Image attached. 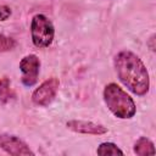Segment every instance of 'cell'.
Returning <instances> with one entry per match:
<instances>
[{
  "instance_id": "7",
  "label": "cell",
  "mask_w": 156,
  "mask_h": 156,
  "mask_svg": "<svg viewBox=\"0 0 156 156\" xmlns=\"http://www.w3.org/2000/svg\"><path fill=\"white\" fill-rule=\"evenodd\" d=\"M67 128L77 132V133H82V134H93V135H101L107 133V128L104 127L102 124H98L94 122H88V121H68L67 122Z\"/></svg>"
},
{
  "instance_id": "8",
  "label": "cell",
  "mask_w": 156,
  "mask_h": 156,
  "mask_svg": "<svg viewBox=\"0 0 156 156\" xmlns=\"http://www.w3.org/2000/svg\"><path fill=\"white\" fill-rule=\"evenodd\" d=\"M134 152L139 156H145V155H155V147H154V143L145 138L141 136L136 140V143L134 144Z\"/></svg>"
},
{
  "instance_id": "2",
  "label": "cell",
  "mask_w": 156,
  "mask_h": 156,
  "mask_svg": "<svg viewBox=\"0 0 156 156\" xmlns=\"http://www.w3.org/2000/svg\"><path fill=\"white\" fill-rule=\"evenodd\" d=\"M104 100L108 110L118 118H132L136 112L134 100L116 83H110L105 87Z\"/></svg>"
},
{
  "instance_id": "10",
  "label": "cell",
  "mask_w": 156,
  "mask_h": 156,
  "mask_svg": "<svg viewBox=\"0 0 156 156\" xmlns=\"http://www.w3.org/2000/svg\"><path fill=\"white\" fill-rule=\"evenodd\" d=\"M11 99V89H10V80L7 78L0 79V100L6 102Z\"/></svg>"
},
{
  "instance_id": "1",
  "label": "cell",
  "mask_w": 156,
  "mask_h": 156,
  "mask_svg": "<svg viewBox=\"0 0 156 156\" xmlns=\"http://www.w3.org/2000/svg\"><path fill=\"white\" fill-rule=\"evenodd\" d=\"M115 67L119 80L134 94L145 95L149 91L150 79L144 62L132 51L123 50L115 57Z\"/></svg>"
},
{
  "instance_id": "5",
  "label": "cell",
  "mask_w": 156,
  "mask_h": 156,
  "mask_svg": "<svg viewBox=\"0 0 156 156\" xmlns=\"http://www.w3.org/2000/svg\"><path fill=\"white\" fill-rule=\"evenodd\" d=\"M40 61L39 58L30 54L24 56L20 62V69L22 72V83L26 87H32L37 83L39 76Z\"/></svg>"
},
{
  "instance_id": "3",
  "label": "cell",
  "mask_w": 156,
  "mask_h": 156,
  "mask_svg": "<svg viewBox=\"0 0 156 156\" xmlns=\"http://www.w3.org/2000/svg\"><path fill=\"white\" fill-rule=\"evenodd\" d=\"M30 33L33 44L39 49H44L52 43L55 29L51 21L46 16L39 13L32 18Z\"/></svg>"
},
{
  "instance_id": "12",
  "label": "cell",
  "mask_w": 156,
  "mask_h": 156,
  "mask_svg": "<svg viewBox=\"0 0 156 156\" xmlns=\"http://www.w3.org/2000/svg\"><path fill=\"white\" fill-rule=\"evenodd\" d=\"M11 15V9L6 5H1L0 6V21H5L10 17Z\"/></svg>"
},
{
  "instance_id": "11",
  "label": "cell",
  "mask_w": 156,
  "mask_h": 156,
  "mask_svg": "<svg viewBox=\"0 0 156 156\" xmlns=\"http://www.w3.org/2000/svg\"><path fill=\"white\" fill-rule=\"evenodd\" d=\"M15 45H16V41H15L12 38L0 34V51L11 50V49L15 48Z\"/></svg>"
},
{
  "instance_id": "4",
  "label": "cell",
  "mask_w": 156,
  "mask_h": 156,
  "mask_svg": "<svg viewBox=\"0 0 156 156\" xmlns=\"http://www.w3.org/2000/svg\"><path fill=\"white\" fill-rule=\"evenodd\" d=\"M60 82L57 78L52 77L43 82L32 94V100L38 106H48L55 98Z\"/></svg>"
},
{
  "instance_id": "9",
  "label": "cell",
  "mask_w": 156,
  "mask_h": 156,
  "mask_svg": "<svg viewBox=\"0 0 156 156\" xmlns=\"http://www.w3.org/2000/svg\"><path fill=\"white\" fill-rule=\"evenodd\" d=\"M98 155L101 156H116V155H123V151L113 143H102L99 145L96 150Z\"/></svg>"
},
{
  "instance_id": "6",
  "label": "cell",
  "mask_w": 156,
  "mask_h": 156,
  "mask_svg": "<svg viewBox=\"0 0 156 156\" xmlns=\"http://www.w3.org/2000/svg\"><path fill=\"white\" fill-rule=\"evenodd\" d=\"M0 147L13 156L34 155V152L27 146V144L15 135L0 134Z\"/></svg>"
}]
</instances>
